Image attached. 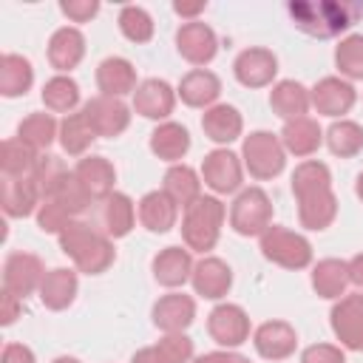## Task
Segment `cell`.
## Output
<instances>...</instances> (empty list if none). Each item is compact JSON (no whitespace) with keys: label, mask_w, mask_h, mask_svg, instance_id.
Segmentation results:
<instances>
[{"label":"cell","mask_w":363,"mask_h":363,"mask_svg":"<svg viewBox=\"0 0 363 363\" xmlns=\"http://www.w3.org/2000/svg\"><path fill=\"white\" fill-rule=\"evenodd\" d=\"M292 23L298 31L326 40L337 37L349 26H354L363 17V3L357 0H292L286 6Z\"/></svg>","instance_id":"obj_1"},{"label":"cell","mask_w":363,"mask_h":363,"mask_svg":"<svg viewBox=\"0 0 363 363\" xmlns=\"http://www.w3.org/2000/svg\"><path fill=\"white\" fill-rule=\"evenodd\" d=\"M60 250L74 261V267L79 269V272H85V275H99V272H105L111 264H113V258H116V252H113V241L102 233V230H96V227H91V224H85V221H71L60 235Z\"/></svg>","instance_id":"obj_2"},{"label":"cell","mask_w":363,"mask_h":363,"mask_svg":"<svg viewBox=\"0 0 363 363\" xmlns=\"http://www.w3.org/2000/svg\"><path fill=\"white\" fill-rule=\"evenodd\" d=\"M224 216H227V207L216 196H201L199 201H193L182 218V238L187 250H196V252L213 250L218 244Z\"/></svg>","instance_id":"obj_3"},{"label":"cell","mask_w":363,"mask_h":363,"mask_svg":"<svg viewBox=\"0 0 363 363\" xmlns=\"http://www.w3.org/2000/svg\"><path fill=\"white\" fill-rule=\"evenodd\" d=\"M258 247L261 255L284 269H306L312 264V244L306 235L286 230L281 224H269L261 235H258Z\"/></svg>","instance_id":"obj_4"},{"label":"cell","mask_w":363,"mask_h":363,"mask_svg":"<svg viewBox=\"0 0 363 363\" xmlns=\"http://www.w3.org/2000/svg\"><path fill=\"white\" fill-rule=\"evenodd\" d=\"M241 159H244V167L250 170L252 179L267 182V179H275L284 170L286 150L281 145V136H275L269 130H252L250 136H244Z\"/></svg>","instance_id":"obj_5"},{"label":"cell","mask_w":363,"mask_h":363,"mask_svg":"<svg viewBox=\"0 0 363 363\" xmlns=\"http://www.w3.org/2000/svg\"><path fill=\"white\" fill-rule=\"evenodd\" d=\"M272 224V201L261 187H247L230 207V227L238 235H261Z\"/></svg>","instance_id":"obj_6"},{"label":"cell","mask_w":363,"mask_h":363,"mask_svg":"<svg viewBox=\"0 0 363 363\" xmlns=\"http://www.w3.org/2000/svg\"><path fill=\"white\" fill-rule=\"evenodd\" d=\"M201 179L204 184L218 193V196H227V193H235L244 182V162L241 156H235L233 150L227 147H216L204 156L201 162Z\"/></svg>","instance_id":"obj_7"},{"label":"cell","mask_w":363,"mask_h":363,"mask_svg":"<svg viewBox=\"0 0 363 363\" xmlns=\"http://www.w3.org/2000/svg\"><path fill=\"white\" fill-rule=\"evenodd\" d=\"M329 323L340 346L349 352H363V295L352 292L337 298V303L329 312Z\"/></svg>","instance_id":"obj_8"},{"label":"cell","mask_w":363,"mask_h":363,"mask_svg":"<svg viewBox=\"0 0 363 363\" xmlns=\"http://www.w3.org/2000/svg\"><path fill=\"white\" fill-rule=\"evenodd\" d=\"M207 332L218 346L235 349L250 340V315L238 303H218L207 315Z\"/></svg>","instance_id":"obj_9"},{"label":"cell","mask_w":363,"mask_h":363,"mask_svg":"<svg viewBox=\"0 0 363 363\" xmlns=\"http://www.w3.org/2000/svg\"><path fill=\"white\" fill-rule=\"evenodd\" d=\"M82 113L88 116L94 133H96V136H105V139H113V136L125 133L128 125H130V108H128L122 99L105 96V94L88 99V102L82 105Z\"/></svg>","instance_id":"obj_10"},{"label":"cell","mask_w":363,"mask_h":363,"mask_svg":"<svg viewBox=\"0 0 363 363\" xmlns=\"http://www.w3.org/2000/svg\"><path fill=\"white\" fill-rule=\"evenodd\" d=\"M43 278V261L31 252H11L3 264V289L17 298H28L34 289H40Z\"/></svg>","instance_id":"obj_11"},{"label":"cell","mask_w":363,"mask_h":363,"mask_svg":"<svg viewBox=\"0 0 363 363\" xmlns=\"http://www.w3.org/2000/svg\"><path fill=\"white\" fill-rule=\"evenodd\" d=\"M233 74L244 88H267L278 74V57L269 48H244L233 62Z\"/></svg>","instance_id":"obj_12"},{"label":"cell","mask_w":363,"mask_h":363,"mask_svg":"<svg viewBox=\"0 0 363 363\" xmlns=\"http://www.w3.org/2000/svg\"><path fill=\"white\" fill-rule=\"evenodd\" d=\"M309 99H312V108L323 116H343L352 111V105L357 102V91L349 79H340V77H323L315 82V88L309 91Z\"/></svg>","instance_id":"obj_13"},{"label":"cell","mask_w":363,"mask_h":363,"mask_svg":"<svg viewBox=\"0 0 363 363\" xmlns=\"http://www.w3.org/2000/svg\"><path fill=\"white\" fill-rule=\"evenodd\" d=\"M176 51L190 65H207L216 57V51H218L216 31L207 23H201V20L182 23L179 31H176Z\"/></svg>","instance_id":"obj_14"},{"label":"cell","mask_w":363,"mask_h":363,"mask_svg":"<svg viewBox=\"0 0 363 363\" xmlns=\"http://www.w3.org/2000/svg\"><path fill=\"white\" fill-rule=\"evenodd\" d=\"M252 346L267 360H286L298 346V332L286 320H264L252 332Z\"/></svg>","instance_id":"obj_15"},{"label":"cell","mask_w":363,"mask_h":363,"mask_svg":"<svg viewBox=\"0 0 363 363\" xmlns=\"http://www.w3.org/2000/svg\"><path fill=\"white\" fill-rule=\"evenodd\" d=\"M190 284H193L196 295H201L207 301H218L233 286V269L227 267V261H221L216 255H204L201 261H196Z\"/></svg>","instance_id":"obj_16"},{"label":"cell","mask_w":363,"mask_h":363,"mask_svg":"<svg viewBox=\"0 0 363 363\" xmlns=\"http://www.w3.org/2000/svg\"><path fill=\"white\" fill-rule=\"evenodd\" d=\"M176 108V91L164 82V79H145L139 82V88L133 91V111L145 119H167Z\"/></svg>","instance_id":"obj_17"},{"label":"cell","mask_w":363,"mask_h":363,"mask_svg":"<svg viewBox=\"0 0 363 363\" xmlns=\"http://www.w3.org/2000/svg\"><path fill=\"white\" fill-rule=\"evenodd\" d=\"M153 326L162 329L164 335L167 332H184L193 320H196V301L184 292H170V295H162L156 303H153Z\"/></svg>","instance_id":"obj_18"},{"label":"cell","mask_w":363,"mask_h":363,"mask_svg":"<svg viewBox=\"0 0 363 363\" xmlns=\"http://www.w3.org/2000/svg\"><path fill=\"white\" fill-rule=\"evenodd\" d=\"M74 179L91 196V201H105L113 193L116 170L105 156H82L74 167Z\"/></svg>","instance_id":"obj_19"},{"label":"cell","mask_w":363,"mask_h":363,"mask_svg":"<svg viewBox=\"0 0 363 363\" xmlns=\"http://www.w3.org/2000/svg\"><path fill=\"white\" fill-rule=\"evenodd\" d=\"M0 201H3V213L9 218H26L43 204V196H40V190H37L31 176H17V179L3 176Z\"/></svg>","instance_id":"obj_20"},{"label":"cell","mask_w":363,"mask_h":363,"mask_svg":"<svg viewBox=\"0 0 363 363\" xmlns=\"http://www.w3.org/2000/svg\"><path fill=\"white\" fill-rule=\"evenodd\" d=\"M295 199H298L301 227H306V230H326L337 218V196L332 187L312 190V193H303Z\"/></svg>","instance_id":"obj_21"},{"label":"cell","mask_w":363,"mask_h":363,"mask_svg":"<svg viewBox=\"0 0 363 363\" xmlns=\"http://www.w3.org/2000/svg\"><path fill=\"white\" fill-rule=\"evenodd\" d=\"M82 57H85V37H82L79 28L62 26V28H57L51 34V40H48V62H51V68L65 74V71L77 68L82 62Z\"/></svg>","instance_id":"obj_22"},{"label":"cell","mask_w":363,"mask_h":363,"mask_svg":"<svg viewBox=\"0 0 363 363\" xmlns=\"http://www.w3.org/2000/svg\"><path fill=\"white\" fill-rule=\"evenodd\" d=\"M96 85L105 96H116V99H122L125 94H133L139 88L133 62L125 57H105L96 65Z\"/></svg>","instance_id":"obj_23"},{"label":"cell","mask_w":363,"mask_h":363,"mask_svg":"<svg viewBox=\"0 0 363 363\" xmlns=\"http://www.w3.org/2000/svg\"><path fill=\"white\" fill-rule=\"evenodd\" d=\"M77 286H79V281H77V272H74V269H68V267H54V269L45 272V278H43V284H40L37 292H40V301H43L45 309L62 312V309H68V306L74 303Z\"/></svg>","instance_id":"obj_24"},{"label":"cell","mask_w":363,"mask_h":363,"mask_svg":"<svg viewBox=\"0 0 363 363\" xmlns=\"http://www.w3.org/2000/svg\"><path fill=\"white\" fill-rule=\"evenodd\" d=\"M176 94L182 96L184 105H190V108H204V111H207V108L216 105V99H218V94H221V79H218L213 71H207V68H193V71H187V74L182 77Z\"/></svg>","instance_id":"obj_25"},{"label":"cell","mask_w":363,"mask_h":363,"mask_svg":"<svg viewBox=\"0 0 363 363\" xmlns=\"http://www.w3.org/2000/svg\"><path fill=\"white\" fill-rule=\"evenodd\" d=\"M193 255L190 250H182V247H164L159 250V255L153 258V278L167 286V289H176V286H184L193 275Z\"/></svg>","instance_id":"obj_26"},{"label":"cell","mask_w":363,"mask_h":363,"mask_svg":"<svg viewBox=\"0 0 363 363\" xmlns=\"http://www.w3.org/2000/svg\"><path fill=\"white\" fill-rule=\"evenodd\" d=\"M179 207L164 190H150L139 199V221L150 233H167L176 227Z\"/></svg>","instance_id":"obj_27"},{"label":"cell","mask_w":363,"mask_h":363,"mask_svg":"<svg viewBox=\"0 0 363 363\" xmlns=\"http://www.w3.org/2000/svg\"><path fill=\"white\" fill-rule=\"evenodd\" d=\"M201 130H204V136H207L210 142H216V145H230V142H235V139L241 136L244 119H241L238 108H233V105H213V108H207L204 116H201Z\"/></svg>","instance_id":"obj_28"},{"label":"cell","mask_w":363,"mask_h":363,"mask_svg":"<svg viewBox=\"0 0 363 363\" xmlns=\"http://www.w3.org/2000/svg\"><path fill=\"white\" fill-rule=\"evenodd\" d=\"M281 145L286 153L292 156H312L320 145H323V130L315 119L301 116V119H289L281 128Z\"/></svg>","instance_id":"obj_29"},{"label":"cell","mask_w":363,"mask_h":363,"mask_svg":"<svg viewBox=\"0 0 363 363\" xmlns=\"http://www.w3.org/2000/svg\"><path fill=\"white\" fill-rule=\"evenodd\" d=\"M309 105H312L309 91H306L301 82H295V79H281V82H275L272 91H269V108H272L284 122L306 116Z\"/></svg>","instance_id":"obj_30"},{"label":"cell","mask_w":363,"mask_h":363,"mask_svg":"<svg viewBox=\"0 0 363 363\" xmlns=\"http://www.w3.org/2000/svg\"><path fill=\"white\" fill-rule=\"evenodd\" d=\"M150 150L162 162H170V164L182 162L184 153L190 150V133H187V128L179 125V122H162L150 133Z\"/></svg>","instance_id":"obj_31"},{"label":"cell","mask_w":363,"mask_h":363,"mask_svg":"<svg viewBox=\"0 0 363 363\" xmlns=\"http://www.w3.org/2000/svg\"><path fill=\"white\" fill-rule=\"evenodd\" d=\"M349 261H340V258H323L312 267V289L320 295V298H343L346 295V286H349Z\"/></svg>","instance_id":"obj_32"},{"label":"cell","mask_w":363,"mask_h":363,"mask_svg":"<svg viewBox=\"0 0 363 363\" xmlns=\"http://www.w3.org/2000/svg\"><path fill=\"white\" fill-rule=\"evenodd\" d=\"M102 233L108 238H125L130 230H133V221H136V207L130 201V196L125 193H111L105 201H102Z\"/></svg>","instance_id":"obj_33"},{"label":"cell","mask_w":363,"mask_h":363,"mask_svg":"<svg viewBox=\"0 0 363 363\" xmlns=\"http://www.w3.org/2000/svg\"><path fill=\"white\" fill-rule=\"evenodd\" d=\"M162 190L176 201V207L187 210L193 201L201 199V179L187 164H170L164 179H162Z\"/></svg>","instance_id":"obj_34"},{"label":"cell","mask_w":363,"mask_h":363,"mask_svg":"<svg viewBox=\"0 0 363 363\" xmlns=\"http://www.w3.org/2000/svg\"><path fill=\"white\" fill-rule=\"evenodd\" d=\"M34 82V68L20 54H3L0 57V94L14 99L23 96Z\"/></svg>","instance_id":"obj_35"},{"label":"cell","mask_w":363,"mask_h":363,"mask_svg":"<svg viewBox=\"0 0 363 363\" xmlns=\"http://www.w3.org/2000/svg\"><path fill=\"white\" fill-rule=\"evenodd\" d=\"M96 139L88 116L82 111L77 113H68L62 122H60V145L68 156H85V150L91 147V142Z\"/></svg>","instance_id":"obj_36"},{"label":"cell","mask_w":363,"mask_h":363,"mask_svg":"<svg viewBox=\"0 0 363 363\" xmlns=\"http://www.w3.org/2000/svg\"><path fill=\"white\" fill-rule=\"evenodd\" d=\"M43 105L54 113H74L79 105V85L68 74H57L43 85Z\"/></svg>","instance_id":"obj_37"},{"label":"cell","mask_w":363,"mask_h":363,"mask_svg":"<svg viewBox=\"0 0 363 363\" xmlns=\"http://www.w3.org/2000/svg\"><path fill=\"white\" fill-rule=\"evenodd\" d=\"M68 176H71V170L65 167V162H62L60 156H51V153L40 156V159H37V167L31 170V179H34V184H37L43 201H45V199H54V196L62 190V184L68 182Z\"/></svg>","instance_id":"obj_38"},{"label":"cell","mask_w":363,"mask_h":363,"mask_svg":"<svg viewBox=\"0 0 363 363\" xmlns=\"http://www.w3.org/2000/svg\"><path fill=\"white\" fill-rule=\"evenodd\" d=\"M37 150L31 145H26L23 139H6L0 147V170L3 176H31V170L37 167Z\"/></svg>","instance_id":"obj_39"},{"label":"cell","mask_w":363,"mask_h":363,"mask_svg":"<svg viewBox=\"0 0 363 363\" xmlns=\"http://www.w3.org/2000/svg\"><path fill=\"white\" fill-rule=\"evenodd\" d=\"M323 139H326L329 150L335 156H340V159H352V156H357L363 150V128L357 122H352V119L332 122Z\"/></svg>","instance_id":"obj_40"},{"label":"cell","mask_w":363,"mask_h":363,"mask_svg":"<svg viewBox=\"0 0 363 363\" xmlns=\"http://www.w3.org/2000/svg\"><path fill=\"white\" fill-rule=\"evenodd\" d=\"M17 139L31 145L34 150H45L54 139H60V125L51 113H28L17 125Z\"/></svg>","instance_id":"obj_41"},{"label":"cell","mask_w":363,"mask_h":363,"mask_svg":"<svg viewBox=\"0 0 363 363\" xmlns=\"http://www.w3.org/2000/svg\"><path fill=\"white\" fill-rule=\"evenodd\" d=\"M335 65L346 79H363V34H349L335 48Z\"/></svg>","instance_id":"obj_42"},{"label":"cell","mask_w":363,"mask_h":363,"mask_svg":"<svg viewBox=\"0 0 363 363\" xmlns=\"http://www.w3.org/2000/svg\"><path fill=\"white\" fill-rule=\"evenodd\" d=\"M323 187H332V173L323 162L318 159H306L295 167L292 173V193L295 196H303V193H312V190H323Z\"/></svg>","instance_id":"obj_43"},{"label":"cell","mask_w":363,"mask_h":363,"mask_svg":"<svg viewBox=\"0 0 363 363\" xmlns=\"http://www.w3.org/2000/svg\"><path fill=\"white\" fill-rule=\"evenodd\" d=\"M119 31L130 40V43H150L153 37V17L142 9V6H122L119 11Z\"/></svg>","instance_id":"obj_44"},{"label":"cell","mask_w":363,"mask_h":363,"mask_svg":"<svg viewBox=\"0 0 363 363\" xmlns=\"http://www.w3.org/2000/svg\"><path fill=\"white\" fill-rule=\"evenodd\" d=\"M71 221H74V216H71L57 199H45V201L37 207V227H40L43 233L60 235Z\"/></svg>","instance_id":"obj_45"},{"label":"cell","mask_w":363,"mask_h":363,"mask_svg":"<svg viewBox=\"0 0 363 363\" xmlns=\"http://www.w3.org/2000/svg\"><path fill=\"white\" fill-rule=\"evenodd\" d=\"M156 346L164 352V357L170 363H190L193 360V340L184 332H167Z\"/></svg>","instance_id":"obj_46"},{"label":"cell","mask_w":363,"mask_h":363,"mask_svg":"<svg viewBox=\"0 0 363 363\" xmlns=\"http://www.w3.org/2000/svg\"><path fill=\"white\" fill-rule=\"evenodd\" d=\"M71 216H79L82 210H88V204H91V196L82 190V184L74 179V170H71V176H68V182L62 184V190L54 196Z\"/></svg>","instance_id":"obj_47"},{"label":"cell","mask_w":363,"mask_h":363,"mask_svg":"<svg viewBox=\"0 0 363 363\" xmlns=\"http://www.w3.org/2000/svg\"><path fill=\"white\" fill-rule=\"evenodd\" d=\"M301 363H346V354L340 346L332 343H312L301 352Z\"/></svg>","instance_id":"obj_48"},{"label":"cell","mask_w":363,"mask_h":363,"mask_svg":"<svg viewBox=\"0 0 363 363\" xmlns=\"http://www.w3.org/2000/svg\"><path fill=\"white\" fill-rule=\"evenodd\" d=\"M60 11H62L71 23H88V20L99 11V3H96V0H62V3H60Z\"/></svg>","instance_id":"obj_49"},{"label":"cell","mask_w":363,"mask_h":363,"mask_svg":"<svg viewBox=\"0 0 363 363\" xmlns=\"http://www.w3.org/2000/svg\"><path fill=\"white\" fill-rule=\"evenodd\" d=\"M3 312H0V323L3 326H11L17 318H20V309H23V298H17V295H11V292H6L3 289Z\"/></svg>","instance_id":"obj_50"},{"label":"cell","mask_w":363,"mask_h":363,"mask_svg":"<svg viewBox=\"0 0 363 363\" xmlns=\"http://www.w3.org/2000/svg\"><path fill=\"white\" fill-rule=\"evenodd\" d=\"M0 363H34V352L23 343H6Z\"/></svg>","instance_id":"obj_51"},{"label":"cell","mask_w":363,"mask_h":363,"mask_svg":"<svg viewBox=\"0 0 363 363\" xmlns=\"http://www.w3.org/2000/svg\"><path fill=\"white\" fill-rule=\"evenodd\" d=\"M130 363H170V360L164 357V352L159 346H145L130 357Z\"/></svg>","instance_id":"obj_52"},{"label":"cell","mask_w":363,"mask_h":363,"mask_svg":"<svg viewBox=\"0 0 363 363\" xmlns=\"http://www.w3.org/2000/svg\"><path fill=\"white\" fill-rule=\"evenodd\" d=\"M173 11L179 17H187V23L199 20V14L204 11V3H173Z\"/></svg>","instance_id":"obj_53"},{"label":"cell","mask_w":363,"mask_h":363,"mask_svg":"<svg viewBox=\"0 0 363 363\" xmlns=\"http://www.w3.org/2000/svg\"><path fill=\"white\" fill-rule=\"evenodd\" d=\"M349 281L354 286H363V252H357L352 261H349Z\"/></svg>","instance_id":"obj_54"},{"label":"cell","mask_w":363,"mask_h":363,"mask_svg":"<svg viewBox=\"0 0 363 363\" xmlns=\"http://www.w3.org/2000/svg\"><path fill=\"white\" fill-rule=\"evenodd\" d=\"M224 363H250V357H244V354H238V352H227Z\"/></svg>","instance_id":"obj_55"},{"label":"cell","mask_w":363,"mask_h":363,"mask_svg":"<svg viewBox=\"0 0 363 363\" xmlns=\"http://www.w3.org/2000/svg\"><path fill=\"white\" fill-rule=\"evenodd\" d=\"M354 193H357V199L363 201V173L357 176V182H354Z\"/></svg>","instance_id":"obj_56"},{"label":"cell","mask_w":363,"mask_h":363,"mask_svg":"<svg viewBox=\"0 0 363 363\" xmlns=\"http://www.w3.org/2000/svg\"><path fill=\"white\" fill-rule=\"evenodd\" d=\"M51 363H79L77 357H68V354H60V357H54Z\"/></svg>","instance_id":"obj_57"}]
</instances>
